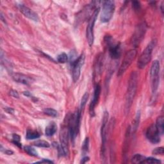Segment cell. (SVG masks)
Instances as JSON below:
<instances>
[{
	"mask_svg": "<svg viewBox=\"0 0 164 164\" xmlns=\"http://www.w3.org/2000/svg\"><path fill=\"white\" fill-rule=\"evenodd\" d=\"M138 85V74L137 72L133 71L130 75L127 91L125 96V110L126 113L128 114L129 109L132 107L133 101L135 98Z\"/></svg>",
	"mask_w": 164,
	"mask_h": 164,
	"instance_id": "cell-1",
	"label": "cell"
},
{
	"mask_svg": "<svg viewBox=\"0 0 164 164\" xmlns=\"http://www.w3.org/2000/svg\"><path fill=\"white\" fill-rule=\"evenodd\" d=\"M82 112L80 109H78L72 114L69 118L67 121V125L69 128V132L71 140L73 142H75L76 137L79 132L80 124V118Z\"/></svg>",
	"mask_w": 164,
	"mask_h": 164,
	"instance_id": "cell-2",
	"label": "cell"
},
{
	"mask_svg": "<svg viewBox=\"0 0 164 164\" xmlns=\"http://www.w3.org/2000/svg\"><path fill=\"white\" fill-rule=\"evenodd\" d=\"M156 44V41L153 40L147 46L140 56H139V60L137 62V66L139 69H142L145 67L148 63L151 60L153 51Z\"/></svg>",
	"mask_w": 164,
	"mask_h": 164,
	"instance_id": "cell-3",
	"label": "cell"
},
{
	"mask_svg": "<svg viewBox=\"0 0 164 164\" xmlns=\"http://www.w3.org/2000/svg\"><path fill=\"white\" fill-rule=\"evenodd\" d=\"M160 64L159 61L155 60L151 67L150 69V80L151 86L152 94H155L159 89L160 82Z\"/></svg>",
	"mask_w": 164,
	"mask_h": 164,
	"instance_id": "cell-4",
	"label": "cell"
},
{
	"mask_svg": "<svg viewBox=\"0 0 164 164\" xmlns=\"http://www.w3.org/2000/svg\"><path fill=\"white\" fill-rule=\"evenodd\" d=\"M108 112L105 111L104 112L101 128V157L102 160H105L106 158V144L107 138V125L108 121Z\"/></svg>",
	"mask_w": 164,
	"mask_h": 164,
	"instance_id": "cell-5",
	"label": "cell"
},
{
	"mask_svg": "<svg viewBox=\"0 0 164 164\" xmlns=\"http://www.w3.org/2000/svg\"><path fill=\"white\" fill-rule=\"evenodd\" d=\"M103 8L100 16V20L102 23H108L112 17L115 11V3L114 1H104L102 2Z\"/></svg>",
	"mask_w": 164,
	"mask_h": 164,
	"instance_id": "cell-6",
	"label": "cell"
},
{
	"mask_svg": "<svg viewBox=\"0 0 164 164\" xmlns=\"http://www.w3.org/2000/svg\"><path fill=\"white\" fill-rule=\"evenodd\" d=\"M105 42L109 51V55L112 59H118L121 56V49L119 43L116 42L112 37L107 35L104 37Z\"/></svg>",
	"mask_w": 164,
	"mask_h": 164,
	"instance_id": "cell-7",
	"label": "cell"
},
{
	"mask_svg": "<svg viewBox=\"0 0 164 164\" xmlns=\"http://www.w3.org/2000/svg\"><path fill=\"white\" fill-rule=\"evenodd\" d=\"M100 9L99 7H97L95 10L94 11L93 14H92L90 18L89 19V23L87 27V31H86V35L87 41L89 43V45L90 46H92L94 44V25L96 21V19L97 17L98 14L100 13Z\"/></svg>",
	"mask_w": 164,
	"mask_h": 164,
	"instance_id": "cell-8",
	"label": "cell"
},
{
	"mask_svg": "<svg viewBox=\"0 0 164 164\" xmlns=\"http://www.w3.org/2000/svg\"><path fill=\"white\" fill-rule=\"evenodd\" d=\"M146 31L147 24L145 23H140L136 27L133 35L131 38V43L135 48L139 46L140 43L142 41Z\"/></svg>",
	"mask_w": 164,
	"mask_h": 164,
	"instance_id": "cell-9",
	"label": "cell"
},
{
	"mask_svg": "<svg viewBox=\"0 0 164 164\" xmlns=\"http://www.w3.org/2000/svg\"><path fill=\"white\" fill-rule=\"evenodd\" d=\"M137 55V51L136 49H130L126 52V55H124V58L119 67V69L118 71V76H120L125 73V71L128 69V68L130 66V65L132 64V63L135 60Z\"/></svg>",
	"mask_w": 164,
	"mask_h": 164,
	"instance_id": "cell-10",
	"label": "cell"
},
{
	"mask_svg": "<svg viewBox=\"0 0 164 164\" xmlns=\"http://www.w3.org/2000/svg\"><path fill=\"white\" fill-rule=\"evenodd\" d=\"M85 55L82 54L80 56H78L75 60L71 61V69H72V76L74 82H76L81 75V69L85 63Z\"/></svg>",
	"mask_w": 164,
	"mask_h": 164,
	"instance_id": "cell-11",
	"label": "cell"
},
{
	"mask_svg": "<svg viewBox=\"0 0 164 164\" xmlns=\"http://www.w3.org/2000/svg\"><path fill=\"white\" fill-rule=\"evenodd\" d=\"M70 137L69 128L64 127L60 131V146L63 151L64 156H67L69 155V137Z\"/></svg>",
	"mask_w": 164,
	"mask_h": 164,
	"instance_id": "cell-12",
	"label": "cell"
},
{
	"mask_svg": "<svg viewBox=\"0 0 164 164\" xmlns=\"http://www.w3.org/2000/svg\"><path fill=\"white\" fill-rule=\"evenodd\" d=\"M146 135L148 140L152 144H156L160 142V135L154 124L148 128Z\"/></svg>",
	"mask_w": 164,
	"mask_h": 164,
	"instance_id": "cell-13",
	"label": "cell"
},
{
	"mask_svg": "<svg viewBox=\"0 0 164 164\" xmlns=\"http://www.w3.org/2000/svg\"><path fill=\"white\" fill-rule=\"evenodd\" d=\"M101 88L100 85L99 83H97L94 87L93 97V99H92L89 107V112L92 117H94L95 115V108L97 105V104L98 103V101H99L100 96L101 94Z\"/></svg>",
	"mask_w": 164,
	"mask_h": 164,
	"instance_id": "cell-14",
	"label": "cell"
},
{
	"mask_svg": "<svg viewBox=\"0 0 164 164\" xmlns=\"http://www.w3.org/2000/svg\"><path fill=\"white\" fill-rule=\"evenodd\" d=\"M19 9L20 12L25 17H28V19H31V20L32 21H38L39 19H38V15L34 11H33L31 9L28 8V6L23 5H19Z\"/></svg>",
	"mask_w": 164,
	"mask_h": 164,
	"instance_id": "cell-15",
	"label": "cell"
},
{
	"mask_svg": "<svg viewBox=\"0 0 164 164\" xmlns=\"http://www.w3.org/2000/svg\"><path fill=\"white\" fill-rule=\"evenodd\" d=\"M103 55L102 53L98 55L97 56L96 60L94 64V76L96 79H97L101 75L103 71Z\"/></svg>",
	"mask_w": 164,
	"mask_h": 164,
	"instance_id": "cell-16",
	"label": "cell"
},
{
	"mask_svg": "<svg viewBox=\"0 0 164 164\" xmlns=\"http://www.w3.org/2000/svg\"><path fill=\"white\" fill-rule=\"evenodd\" d=\"M12 78L15 82L24 85H30L34 82L33 78L21 73H15L12 75Z\"/></svg>",
	"mask_w": 164,
	"mask_h": 164,
	"instance_id": "cell-17",
	"label": "cell"
},
{
	"mask_svg": "<svg viewBox=\"0 0 164 164\" xmlns=\"http://www.w3.org/2000/svg\"><path fill=\"white\" fill-rule=\"evenodd\" d=\"M57 131V126L54 122H50L48 125L46 127L45 129V133L46 135L48 137L53 136Z\"/></svg>",
	"mask_w": 164,
	"mask_h": 164,
	"instance_id": "cell-18",
	"label": "cell"
},
{
	"mask_svg": "<svg viewBox=\"0 0 164 164\" xmlns=\"http://www.w3.org/2000/svg\"><path fill=\"white\" fill-rule=\"evenodd\" d=\"M163 122H164V120H163V116H159L158 118H157L155 126L157 129H158L160 135H162L163 134V129H164Z\"/></svg>",
	"mask_w": 164,
	"mask_h": 164,
	"instance_id": "cell-19",
	"label": "cell"
},
{
	"mask_svg": "<svg viewBox=\"0 0 164 164\" xmlns=\"http://www.w3.org/2000/svg\"><path fill=\"white\" fill-rule=\"evenodd\" d=\"M40 137V133L37 132V131L32 129H28L27 132V136H26L28 140H34L36 139H38Z\"/></svg>",
	"mask_w": 164,
	"mask_h": 164,
	"instance_id": "cell-20",
	"label": "cell"
},
{
	"mask_svg": "<svg viewBox=\"0 0 164 164\" xmlns=\"http://www.w3.org/2000/svg\"><path fill=\"white\" fill-rule=\"evenodd\" d=\"M146 157L140 154L135 155L132 159V163H143L144 161L145 160Z\"/></svg>",
	"mask_w": 164,
	"mask_h": 164,
	"instance_id": "cell-21",
	"label": "cell"
},
{
	"mask_svg": "<svg viewBox=\"0 0 164 164\" xmlns=\"http://www.w3.org/2000/svg\"><path fill=\"white\" fill-rule=\"evenodd\" d=\"M34 145L39 147V148H48L50 147V144L48 142L43 140H37L34 143Z\"/></svg>",
	"mask_w": 164,
	"mask_h": 164,
	"instance_id": "cell-22",
	"label": "cell"
},
{
	"mask_svg": "<svg viewBox=\"0 0 164 164\" xmlns=\"http://www.w3.org/2000/svg\"><path fill=\"white\" fill-rule=\"evenodd\" d=\"M24 149L26 152H27L29 155L32 156H38V152L34 148H32L29 146H27L24 148Z\"/></svg>",
	"mask_w": 164,
	"mask_h": 164,
	"instance_id": "cell-23",
	"label": "cell"
},
{
	"mask_svg": "<svg viewBox=\"0 0 164 164\" xmlns=\"http://www.w3.org/2000/svg\"><path fill=\"white\" fill-rule=\"evenodd\" d=\"M44 113L46 115L52 117H56L58 116L57 111L53 108H46L44 110Z\"/></svg>",
	"mask_w": 164,
	"mask_h": 164,
	"instance_id": "cell-24",
	"label": "cell"
},
{
	"mask_svg": "<svg viewBox=\"0 0 164 164\" xmlns=\"http://www.w3.org/2000/svg\"><path fill=\"white\" fill-rule=\"evenodd\" d=\"M68 60H69V56L65 53H62L60 55H58L57 56V61L59 63L65 64L68 61Z\"/></svg>",
	"mask_w": 164,
	"mask_h": 164,
	"instance_id": "cell-25",
	"label": "cell"
},
{
	"mask_svg": "<svg viewBox=\"0 0 164 164\" xmlns=\"http://www.w3.org/2000/svg\"><path fill=\"white\" fill-rule=\"evenodd\" d=\"M88 99H89V94L87 93H86L83 96V97L82 98V100H81L80 108V111H81V112H82V110L84 109L85 105H86Z\"/></svg>",
	"mask_w": 164,
	"mask_h": 164,
	"instance_id": "cell-26",
	"label": "cell"
},
{
	"mask_svg": "<svg viewBox=\"0 0 164 164\" xmlns=\"http://www.w3.org/2000/svg\"><path fill=\"white\" fill-rule=\"evenodd\" d=\"M20 141H21V137L19 135L14 134L12 135V142L19 148H21L22 146Z\"/></svg>",
	"mask_w": 164,
	"mask_h": 164,
	"instance_id": "cell-27",
	"label": "cell"
},
{
	"mask_svg": "<svg viewBox=\"0 0 164 164\" xmlns=\"http://www.w3.org/2000/svg\"><path fill=\"white\" fill-rule=\"evenodd\" d=\"M139 120H140V111H139V112L137 113V115L136 116L135 119L133 121V128H132V133H133L136 132V130H137L138 126H139Z\"/></svg>",
	"mask_w": 164,
	"mask_h": 164,
	"instance_id": "cell-28",
	"label": "cell"
},
{
	"mask_svg": "<svg viewBox=\"0 0 164 164\" xmlns=\"http://www.w3.org/2000/svg\"><path fill=\"white\" fill-rule=\"evenodd\" d=\"M161 161L156 159L153 157H149V158H146L145 160L144 161L143 163H152V164H158L161 163Z\"/></svg>",
	"mask_w": 164,
	"mask_h": 164,
	"instance_id": "cell-29",
	"label": "cell"
},
{
	"mask_svg": "<svg viewBox=\"0 0 164 164\" xmlns=\"http://www.w3.org/2000/svg\"><path fill=\"white\" fill-rule=\"evenodd\" d=\"M89 138H86L83 142L82 145V151L85 154L89 151Z\"/></svg>",
	"mask_w": 164,
	"mask_h": 164,
	"instance_id": "cell-30",
	"label": "cell"
},
{
	"mask_svg": "<svg viewBox=\"0 0 164 164\" xmlns=\"http://www.w3.org/2000/svg\"><path fill=\"white\" fill-rule=\"evenodd\" d=\"M152 153L153 155H163L164 153V150H163V147H160V148H155L153 151Z\"/></svg>",
	"mask_w": 164,
	"mask_h": 164,
	"instance_id": "cell-31",
	"label": "cell"
},
{
	"mask_svg": "<svg viewBox=\"0 0 164 164\" xmlns=\"http://www.w3.org/2000/svg\"><path fill=\"white\" fill-rule=\"evenodd\" d=\"M132 6L135 11H138L140 9V2L137 1H134L132 2Z\"/></svg>",
	"mask_w": 164,
	"mask_h": 164,
	"instance_id": "cell-32",
	"label": "cell"
},
{
	"mask_svg": "<svg viewBox=\"0 0 164 164\" xmlns=\"http://www.w3.org/2000/svg\"><path fill=\"white\" fill-rule=\"evenodd\" d=\"M10 95L12 97H15V98H19V97L17 91L16 90H11L10 91Z\"/></svg>",
	"mask_w": 164,
	"mask_h": 164,
	"instance_id": "cell-33",
	"label": "cell"
},
{
	"mask_svg": "<svg viewBox=\"0 0 164 164\" xmlns=\"http://www.w3.org/2000/svg\"><path fill=\"white\" fill-rule=\"evenodd\" d=\"M53 163L54 162L53 161L48 160V159H42L41 161H38V162H36V163Z\"/></svg>",
	"mask_w": 164,
	"mask_h": 164,
	"instance_id": "cell-34",
	"label": "cell"
},
{
	"mask_svg": "<svg viewBox=\"0 0 164 164\" xmlns=\"http://www.w3.org/2000/svg\"><path fill=\"white\" fill-rule=\"evenodd\" d=\"M5 110L6 112L9 113V114H13L14 111V110L12 108H5Z\"/></svg>",
	"mask_w": 164,
	"mask_h": 164,
	"instance_id": "cell-35",
	"label": "cell"
},
{
	"mask_svg": "<svg viewBox=\"0 0 164 164\" xmlns=\"http://www.w3.org/2000/svg\"><path fill=\"white\" fill-rule=\"evenodd\" d=\"M89 156H84L83 158L82 159V161H81V163H86L87 162H88L89 160Z\"/></svg>",
	"mask_w": 164,
	"mask_h": 164,
	"instance_id": "cell-36",
	"label": "cell"
},
{
	"mask_svg": "<svg viewBox=\"0 0 164 164\" xmlns=\"http://www.w3.org/2000/svg\"><path fill=\"white\" fill-rule=\"evenodd\" d=\"M5 153L6 154V155H13L14 154V152L12 151H10V150H8V149H6L5 150Z\"/></svg>",
	"mask_w": 164,
	"mask_h": 164,
	"instance_id": "cell-37",
	"label": "cell"
},
{
	"mask_svg": "<svg viewBox=\"0 0 164 164\" xmlns=\"http://www.w3.org/2000/svg\"><path fill=\"white\" fill-rule=\"evenodd\" d=\"M23 94H24V96H28V97H31V94H30V93H29V92H28V91L24 92Z\"/></svg>",
	"mask_w": 164,
	"mask_h": 164,
	"instance_id": "cell-38",
	"label": "cell"
},
{
	"mask_svg": "<svg viewBox=\"0 0 164 164\" xmlns=\"http://www.w3.org/2000/svg\"><path fill=\"white\" fill-rule=\"evenodd\" d=\"M1 19L2 20V21H3L5 23H6V21H5V19H3V14H2V12L1 13Z\"/></svg>",
	"mask_w": 164,
	"mask_h": 164,
	"instance_id": "cell-39",
	"label": "cell"
}]
</instances>
